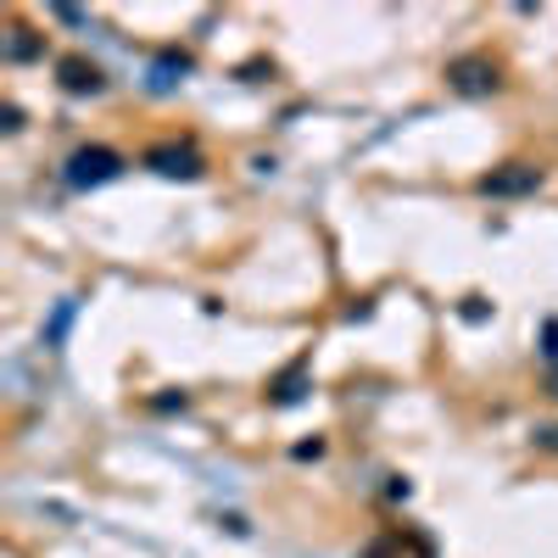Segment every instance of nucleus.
Returning a JSON list of instances; mask_svg holds the SVG:
<instances>
[{
	"mask_svg": "<svg viewBox=\"0 0 558 558\" xmlns=\"http://www.w3.org/2000/svg\"><path fill=\"white\" fill-rule=\"evenodd\" d=\"M536 184H542V168H531V162H508V168H497V173L481 179V196L508 202V196H531Z\"/></svg>",
	"mask_w": 558,
	"mask_h": 558,
	"instance_id": "nucleus-3",
	"label": "nucleus"
},
{
	"mask_svg": "<svg viewBox=\"0 0 558 558\" xmlns=\"http://www.w3.org/2000/svg\"><path fill=\"white\" fill-rule=\"evenodd\" d=\"M118 173H123V157H118L112 146H78V151L68 157V184H73V191L107 184V179H118Z\"/></svg>",
	"mask_w": 558,
	"mask_h": 558,
	"instance_id": "nucleus-1",
	"label": "nucleus"
},
{
	"mask_svg": "<svg viewBox=\"0 0 558 558\" xmlns=\"http://www.w3.org/2000/svg\"><path fill=\"white\" fill-rule=\"evenodd\" d=\"M447 84L458 89V96H492V89L502 84V68L492 57H452L447 62Z\"/></svg>",
	"mask_w": 558,
	"mask_h": 558,
	"instance_id": "nucleus-2",
	"label": "nucleus"
},
{
	"mask_svg": "<svg viewBox=\"0 0 558 558\" xmlns=\"http://www.w3.org/2000/svg\"><path fill=\"white\" fill-rule=\"evenodd\" d=\"M146 168H157L168 179H202V157L191 146H151L146 151Z\"/></svg>",
	"mask_w": 558,
	"mask_h": 558,
	"instance_id": "nucleus-5",
	"label": "nucleus"
},
{
	"mask_svg": "<svg viewBox=\"0 0 558 558\" xmlns=\"http://www.w3.org/2000/svg\"><path fill=\"white\" fill-rule=\"evenodd\" d=\"M57 78H62L68 96H101V89H107V73L96 62H84V57H62L57 62Z\"/></svg>",
	"mask_w": 558,
	"mask_h": 558,
	"instance_id": "nucleus-4",
	"label": "nucleus"
},
{
	"mask_svg": "<svg viewBox=\"0 0 558 558\" xmlns=\"http://www.w3.org/2000/svg\"><path fill=\"white\" fill-rule=\"evenodd\" d=\"M536 447H547V452H558V425H547V430H536Z\"/></svg>",
	"mask_w": 558,
	"mask_h": 558,
	"instance_id": "nucleus-6",
	"label": "nucleus"
}]
</instances>
